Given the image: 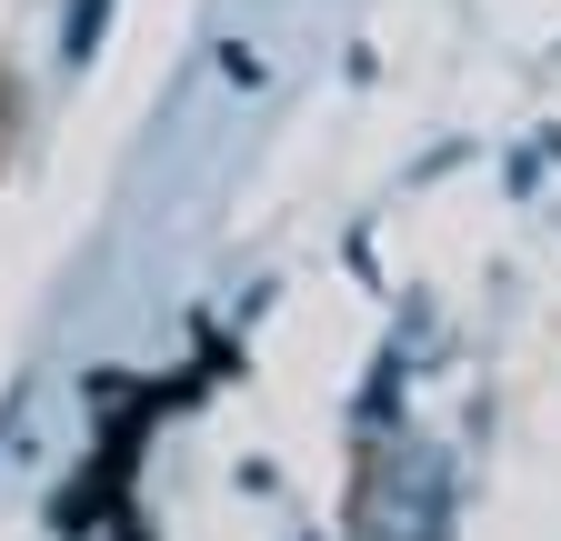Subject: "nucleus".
I'll use <instances>...</instances> for the list:
<instances>
[{
  "instance_id": "1",
  "label": "nucleus",
  "mask_w": 561,
  "mask_h": 541,
  "mask_svg": "<svg viewBox=\"0 0 561 541\" xmlns=\"http://www.w3.org/2000/svg\"><path fill=\"white\" fill-rule=\"evenodd\" d=\"M11 130H21V81L0 71V161H11Z\"/></svg>"
}]
</instances>
